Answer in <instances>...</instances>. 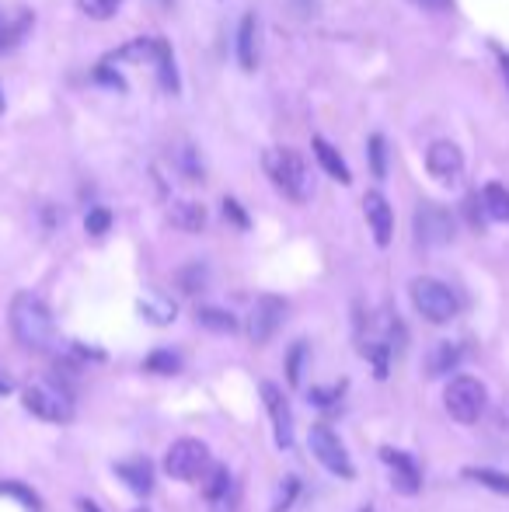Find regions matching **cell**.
<instances>
[{"instance_id": "cell-1", "label": "cell", "mask_w": 509, "mask_h": 512, "mask_svg": "<svg viewBox=\"0 0 509 512\" xmlns=\"http://www.w3.org/2000/svg\"><path fill=\"white\" fill-rule=\"evenodd\" d=\"M11 335L28 352H53L56 349V321L53 310L42 304L35 293H18L11 300Z\"/></svg>"}, {"instance_id": "cell-2", "label": "cell", "mask_w": 509, "mask_h": 512, "mask_svg": "<svg viewBox=\"0 0 509 512\" xmlns=\"http://www.w3.org/2000/svg\"><path fill=\"white\" fill-rule=\"evenodd\" d=\"M262 168H265V175L272 178V185H276L279 192H286V196H290L293 203H304V199L311 196L307 161L297 154V150H290V147H272V150H265Z\"/></svg>"}, {"instance_id": "cell-3", "label": "cell", "mask_w": 509, "mask_h": 512, "mask_svg": "<svg viewBox=\"0 0 509 512\" xmlns=\"http://www.w3.org/2000/svg\"><path fill=\"white\" fill-rule=\"evenodd\" d=\"M21 405H25V411H32L35 418H42V422H56V425L74 422V415H77L70 391L49 384V380H35V384L21 387Z\"/></svg>"}, {"instance_id": "cell-4", "label": "cell", "mask_w": 509, "mask_h": 512, "mask_svg": "<svg viewBox=\"0 0 509 512\" xmlns=\"http://www.w3.org/2000/svg\"><path fill=\"white\" fill-rule=\"evenodd\" d=\"M408 293H412L415 310H419L429 324H450L457 317V310H461L454 290H450L447 283H440V279H429V276L412 279Z\"/></svg>"}, {"instance_id": "cell-5", "label": "cell", "mask_w": 509, "mask_h": 512, "mask_svg": "<svg viewBox=\"0 0 509 512\" xmlns=\"http://www.w3.org/2000/svg\"><path fill=\"white\" fill-rule=\"evenodd\" d=\"M443 405H447L454 422L475 425L489 408V391L478 377H454L447 384V394H443Z\"/></svg>"}, {"instance_id": "cell-6", "label": "cell", "mask_w": 509, "mask_h": 512, "mask_svg": "<svg viewBox=\"0 0 509 512\" xmlns=\"http://www.w3.org/2000/svg\"><path fill=\"white\" fill-rule=\"evenodd\" d=\"M164 471L175 481H185V485L203 481V474L210 471V450H206L203 439H175L168 446V453H164Z\"/></svg>"}, {"instance_id": "cell-7", "label": "cell", "mask_w": 509, "mask_h": 512, "mask_svg": "<svg viewBox=\"0 0 509 512\" xmlns=\"http://www.w3.org/2000/svg\"><path fill=\"white\" fill-rule=\"evenodd\" d=\"M415 241L422 248H443L454 241V213L436 203H419L415 209Z\"/></svg>"}, {"instance_id": "cell-8", "label": "cell", "mask_w": 509, "mask_h": 512, "mask_svg": "<svg viewBox=\"0 0 509 512\" xmlns=\"http://www.w3.org/2000/svg\"><path fill=\"white\" fill-rule=\"evenodd\" d=\"M307 443H311V453L318 457V464L325 467V471L339 474V478H346V481L356 474L346 446H342V439L335 436L328 425H311V436H307Z\"/></svg>"}, {"instance_id": "cell-9", "label": "cell", "mask_w": 509, "mask_h": 512, "mask_svg": "<svg viewBox=\"0 0 509 512\" xmlns=\"http://www.w3.org/2000/svg\"><path fill=\"white\" fill-rule=\"evenodd\" d=\"M283 321H286V300L258 297L252 307V317H248V338H252L255 345L272 342V335L283 328Z\"/></svg>"}, {"instance_id": "cell-10", "label": "cell", "mask_w": 509, "mask_h": 512, "mask_svg": "<svg viewBox=\"0 0 509 512\" xmlns=\"http://www.w3.org/2000/svg\"><path fill=\"white\" fill-rule=\"evenodd\" d=\"M381 460H384L387 467H391V485H394V492H401V495H419L422 471H419V464H415L412 453L394 450V446H381Z\"/></svg>"}, {"instance_id": "cell-11", "label": "cell", "mask_w": 509, "mask_h": 512, "mask_svg": "<svg viewBox=\"0 0 509 512\" xmlns=\"http://www.w3.org/2000/svg\"><path fill=\"white\" fill-rule=\"evenodd\" d=\"M262 401L269 408L272 429H276V446L279 450H290L293 446V408L286 401V394L276 384H262Z\"/></svg>"}, {"instance_id": "cell-12", "label": "cell", "mask_w": 509, "mask_h": 512, "mask_svg": "<svg viewBox=\"0 0 509 512\" xmlns=\"http://www.w3.org/2000/svg\"><path fill=\"white\" fill-rule=\"evenodd\" d=\"M426 168H429V175H433L436 182H443V185L457 182V178H461V171H464L461 147H457V143H450V140H436L433 147H429V154H426Z\"/></svg>"}, {"instance_id": "cell-13", "label": "cell", "mask_w": 509, "mask_h": 512, "mask_svg": "<svg viewBox=\"0 0 509 512\" xmlns=\"http://www.w3.org/2000/svg\"><path fill=\"white\" fill-rule=\"evenodd\" d=\"M363 213H367V223H370V230H374L377 248H387V244H391V234H394V213H391V206H387V199L381 192H367Z\"/></svg>"}, {"instance_id": "cell-14", "label": "cell", "mask_w": 509, "mask_h": 512, "mask_svg": "<svg viewBox=\"0 0 509 512\" xmlns=\"http://www.w3.org/2000/svg\"><path fill=\"white\" fill-rule=\"evenodd\" d=\"M116 474L126 481V488L133 495H150V492H154V464H150L147 457L123 460V464H116Z\"/></svg>"}, {"instance_id": "cell-15", "label": "cell", "mask_w": 509, "mask_h": 512, "mask_svg": "<svg viewBox=\"0 0 509 512\" xmlns=\"http://www.w3.org/2000/svg\"><path fill=\"white\" fill-rule=\"evenodd\" d=\"M136 310H140V317L143 321H150V324H171L178 317V310H175V300L171 297H164V293H143L140 300H136Z\"/></svg>"}, {"instance_id": "cell-16", "label": "cell", "mask_w": 509, "mask_h": 512, "mask_svg": "<svg viewBox=\"0 0 509 512\" xmlns=\"http://www.w3.org/2000/svg\"><path fill=\"white\" fill-rule=\"evenodd\" d=\"M238 63L241 70H252L258 67V25H255V14H245L238 28Z\"/></svg>"}, {"instance_id": "cell-17", "label": "cell", "mask_w": 509, "mask_h": 512, "mask_svg": "<svg viewBox=\"0 0 509 512\" xmlns=\"http://www.w3.org/2000/svg\"><path fill=\"white\" fill-rule=\"evenodd\" d=\"M461 345L457 342H436L433 349H429L426 356V373L429 377H443V373L457 370V363H461Z\"/></svg>"}, {"instance_id": "cell-18", "label": "cell", "mask_w": 509, "mask_h": 512, "mask_svg": "<svg viewBox=\"0 0 509 512\" xmlns=\"http://www.w3.org/2000/svg\"><path fill=\"white\" fill-rule=\"evenodd\" d=\"M314 157H318V164L328 171V175L335 178V182H342V185L353 182V171L346 168V161H342V154H339V150H335L328 140H321V136H314Z\"/></svg>"}, {"instance_id": "cell-19", "label": "cell", "mask_w": 509, "mask_h": 512, "mask_svg": "<svg viewBox=\"0 0 509 512\" xmlns=\"http://www.w3.org/2000/svg\"><path fill=\"white\" fill-rule=\"evenodd\" d=\"M171 223L185 234H199L206 227V209L199 203H175L171 206Z\"/></svg>"}, {"instance_id": "cell-20", "label": "cell", "mask_w": 509, "mask_h": 512, "mask_svg": "<svg viewBox=\"0 0 509 512\" xmlns=\"http://www.w3.org/2000/svg\"><path fill=\"white\" fill-rule=\"evenodd\" d=\"M482 206H485V213H489L492 220L509 223V189H506V185H499V182L485 185V189H482Z\"/></svg>"}, {"instance_id": "cell-21", "label": "cell", "mask_w": 509, "mask_h": 512, "mask_svg": "<svg viewBox=\"0 0 509 512\" xmlns=\"http://www.w3.org/2000/svg\"><path fill=\"white\" fill-rule=\"evenodd\" d=\"M461 474L468 481H475V485L489 488V492L509 495V474H503V471H492V467H464Z\"/></svg>"}, {"instance_id": "cell-22", "label": "cell", "mask_w": 509, "mask_h": 512, "mask_svg": "<svg viewBox=\"0 0 509 512\" xmlns=\"http://www.w3.org/2000/svg\"><path fill=\"white\" fill-rule=\"evenodd\" d=\"M231 492V471L224 464H210V471L203 474V495L210 502H220Z\"/></svg>"}, {"instance_id": "cell-23", "label": "cell", "mask_w": 509, "mask_h": 512, "mask_svg": "<svg viewBox=\"0 0 509 512\" xmlns=\"http://www.w3.org/2000/svg\"><path fill=\"white\" fill-rule=\"evenodd\" d=\"M196 321L203 324V328H210V331H220V335H231V331H238V317L227 314V310H220V307H199Z\"/></svg>"}, {"instance_id": "cell-24", "label": "cell", "mask_w": 509, "mask_h": 512, "mask_svg": "<svg viewBox=\"0 0 509 512\" xmlns=\"http://www.w3.org/2000/svg\"><path fill=\"white\" fill-rule=\"evenodd\" d=\"M143 370L157 373V377H175V373L182 370V359H178L175 352H168V349H157V352H150V356L143 359Z\"/></svg>"}, {"instance_id": "cell-25", "label": "cell", "mask_w": 509, "mask_h": 512, "mask_svg": "<svg viewBox=\"0 0 509 512\" xmlns=\"http://www.w3.org/2000/svg\"><path fill=\"white\" fill-rule=\"evenodd\" d=\"M0 495H11V499L25 502L32 512H42V499L28 485H21V481H0Z\"/></svg>"}, {"instance_id": "cell-26", "label": "cell", "mask_w": 509, "mask_h": 512, "mask_svg": "<svg viewBox=\"0 0 509 512\" xmlns=\"http://www.w3.org/2000/svg\"><path fill=\"white\" fill-rule=\"evenodd\" d=\"M300 495V481L297 478H283V485L276 488V495H272V506L269 512H290L293 509V499Z\"/></svg>"}, {"instance_id": "cell-27", "label": "cell", "mask_w": 509, "mask_h": 512, "mask_svg": "<svg viewBox=\"0 0 509 512\" xmlns=\"http://www.w3.org/2000/svg\"><path fill=\"white\" fill-rule=\"evenodd\" d=\"M77 7H81L91 21H109L112 14L123 7V0H77Z\"/></svg>"}, {"instance_id": "cell-28", "label": "cell", "mask_w": 509, "mask_h": 512, "mask_svg": "<svg viewBox=\"0 0 509 512\" xmlns=\"http://www.w3.org/2000/svg\"><path fill=\"white\" fill-rule=\"evenodd\" d=\"M304 359H307V342H297L290 349V359H286V380H290V387H300V380H304Z\"/></svg>"}, {"instance_id": "cell-29", "label": "cell", "mask_w": 509, "mask_h": 512, "mask_svg": "<svg viewBox=\"0 0 509 512\" xmlns=\"http://www.w3.org/2000/svg\"><path fill=\"white\" fill-rule=\"evenodd\" d=\"M178 283H182L185 293L206 290V269H203V265H189V269H185L182 276H178Z\"/></svg>"}, {"instance_id": "cell-30", "label": "cell", "mask_w": 509, "mask_h": 512, "mask_svg": "<svg viewBox=\"0 0 509 512\" xmlns=\"http://www.w3.org/2000/svg\"><path fill=\"white\" fill-rule=\"evenodd\" d=\"M84 227H88V234L102 237L105 230L112 227V213H109V209H102V206H98V209H91V213L84 216Z\"/></svg>"}, {"instance_id": "cell-31", "label": "cell", "mask_w": 509, "mask_h": 512, "mask_svg": "<svg viewBox=\"0 0 509 512\" xmlns=\"http://www.w3.org/2000/svg\"><path fill=\"white\" fill-rule=\"evenodd\" d=\"M370 168H374L377 178L387 175V147H384V136H374V140H370Z\"/></svg>"}, {"instance_id": "cell-32", "label": "cell", "mask_w": 509, "mask_h": 512, "mask_svg": "<svg viewBox=\"0 0 509 512\" xmlns=\"http://www.w3.org/2000/svg\"><path fill=\"white\" fill-rule=\"evenodd\" d=\"M18 39H21V28H14L11 21L4 18V11H0V53H7Z\"/></svg>"}, {"instance_id": "cell-33", "label": "cell", "mask_w": 509, "mask_h": 512, "mask_svg": "<svg viewBox=\"0 0 509 512\" xmlns=\"http://www.w3.org/2000/svg\"><path fill=\"white\" fill-rule=\"evenodd\" d=\"M492 422H496L499 429L509 432V394H506V398H499V405L492 408Z\"/></svg>"}, {"instance_id": "cell-34", "label": "cell", "mask_w": 509, "mask_h": 512, "mask_svg": "<svg viewBox=\"0 0 509 512\" xmlns=\"http://www.w3.org/2000/svg\"><path fill=\"white\" fill-rule=\"evenodd\" d=\"M335 398H339V387H335V391H311V398H307V401L328 408V405H335Z\"/></svg>"}, {"instance_id": "cell-35", "label": "cell", "mask_w": 509, "mask_h": 512, "mask_svg": "<svg viewBox=\"0 0 509 512\" xmlns=\"http://www.w3.org/2000/svg\"><path fill=\"white\" fill-rule=\"evenodd\" d=\"M224 213L231 216V220L238 223V227H248V216L241 213V209H238V203H234V199H224Z\"/></svg>"}, {"instance_id": "cell-36", "label": "cell", "mask_w": 509, "mask_h": 512, "mask_svg": "<svg viewBox=\"0 0 509 512\" xmlns=\"http://www.w3.org/2000/svg\"><path fill=\"white\" fill-rule=\"evenodd\" d=\"M412 4H419L422 11H450L454 0H412Z\"/></svg>"}, {"instance_id": "cell-37", "label": "cell", "mask_w": 509, "mask_h": 512, "mask_svg": "<svg viewBox=\"0 0 509 512\" xmlns=\"http://www.w3.org/2000/svg\"><path fill=\"white\" fill-rule=\"evenodd\" d=\"M11 387H14V380L7 377L4 370H0V394H7V391H11Z\"/></svg>"}, {"instance_id": "cell-38", "label": "cell", "mask_w": 509, "mask_h": 512, "mask_svg": "<svg viewBox=\"0 0 509 512\" xmlns=\"http://www.w3.org/2000/svg\"><path fill=\"white\" fill-rule=\"evenodd\" d=\"M499 67H503V77H506V88H509V56L499 53Z\"/></svg>"}, {"instance_id": "cell-39", "label": "cell", "mask_w": 509, "mask_h": 512, "mask_svg": "<svg viewBox=\"0 0 509 512\" xmlns=\"http://www.w3.org/2000/svg\"><path fill=\"white\" fill-rule=\"evenodd\" d=\"M77 506H81V512H102V509H98L91 499H81V502H77Z\"/></svg>"}, {"instance_id": "cell-40", "label": "cell", "mask_w": 509, "mask_h": 512, "mask_svg": "<svg viewBox=\"0 0 509 512\" xmlns=\"http://www.w3.org/2000/svg\"><path fill=\"white\" fill-rule=\"evenodd\" d=\"M157 4H161V7H171V0H157Z\"/></svg>"}, {"instance_id": "cell-41", "label": "cell", "mask_w": 509, "mask_h": 512, "mask_svg": "<svg viewBox=\"0 0 509 512\" xmlns=\"http://www.w3.org/2000/svg\"><path fill=\"white\" fill-rule=\"evenodd\" d=\"M0 112H4V91H0Z\"/></svg>"}, {"instance_id": "cell-42", "label": "cell", "mask_w": 509, "mask_h": 512, "mask_svg": "<svg viewBox=\"0 0 509 512\" xmlns=\"http://www.w3.org/2000/svg\"><path fill=\"white\" fill-rule=\"evenodd\" d=\"M136 512H150V509H136Z\"/></svg>"}, {"instance_id": "cell-43", "label": "cell", "mask_w": 509, "mask_h": 512, "mask_svg": "<svg viewBox=\"0 0 509 512\" xmlns=\"http://www.w3.org/2000/svg\"><path fill=\"white\" fill-rule=\"evenodd\" d=\"M367 512H370V509H367Z\"/></svg>"}]
</instances>
